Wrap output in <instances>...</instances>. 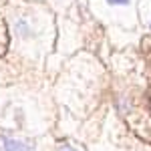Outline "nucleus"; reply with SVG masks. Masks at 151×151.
<instances>
[{"instance_id":"obj_2","label":"nucleus","mask_w":151,"mask_h":151,"mask_svg":"<svg viewBox=\"0 0 151 151\" xmlns=\"http://www.w3.org/2000/svg\"><path fill=\"white\" fill-rule=\"evenodd\" d=\"M18 32H22V35H28V30H26V22H24V20H20V22H18Z\"/></svg>"},{"instance_id":"obj_1","label":"nucleus","mask_w":151,"mask_h":151,"mask_svg":"<svg viewBox=\"0 0 151 151\" xmlns=\"http://www.w3.org/2000/svg\"><path fill=\"white\" fill-rule=\"evenodd\" d=\"M2 149L4 151H30L32 145H28V143H24V141H18V139L4 137V139H2Z\"/></svg>"},{"instance_id":"obj_3","label":"nucleus","mask_w":151,"mask_h":151,"mask_svg":"<svg viewBox=\"0 0 151 151\" xmlns=\"http://www.w3.org/2000/svg\"><path fill=\"white\" fill-rule=\"evenodd\" d=\"M109 4H127L129 0H107Z\"/></svg>"},{"instance_id":"obj_4","label":"nucleus","mask_w":151,"mask_h":151,"mask_svg":"<svg viewBox=\"0 0 151 151\" xmlns=\"http://www.w3.org/2000/svg\"><path fill=\"white\" fill-rule=\"evenodd\" d=\"M58 151H77V149H73L70 145H63V147H58Z\"/></svg>"}]
</instances>
